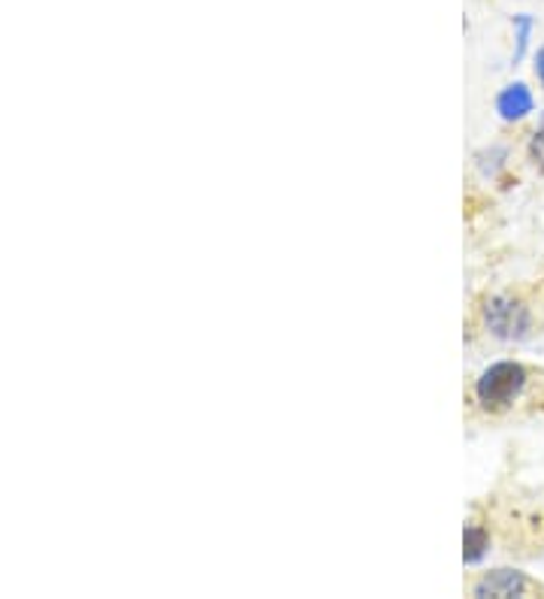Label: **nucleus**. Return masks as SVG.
I'll list each match as a JSON object with an SVG mask.
<instances>
[{"label": "nucleus", "mask_w": 544, "mask_h": 599, "mask_svg": "<svg viewBox=\"0 0 544 599\" xmlns=\"http://www.w3.org/2000/svg\"><path fill=\"white\" fill-rule=\"evenodd\" d=\"M523 388H526V369L517 361H500L478 376L475 399L481 403V409L502 412L521 397Z\"/></svg>", "instance_id": "obj_1"}, {"label": "nucleus", "mask_w": 544, "mask_h": 599, "mask_svg": "<svg viewBox=\"0 0 544 599\" xmlns=\"http://www.w3.org/2000/svg\"><path fill=\"white\" fill-rule=\"evenodd\" d=\"M484 324L502 343H521V339L530 336L533 315H530V309L523 306L521 300L496 294V297H490L484 303Z\"/></svg>", "instance_id": "obj_2"}, {"label": "nucleus", "mask_w": 544, "mask_h": 599, "mask_svg": "<svg viewBox=\"0 0 544 599\" xmlns=\"http://www.w3.org/2000/svg\"><path fill=\"white\" fill-rule=\"evenodd\" d=\"M530 590V578L517 569H493L478 578L472 593L475 597H523Z\"/></svg>", "instance_id": "obj_3"}, {"label": "nucleus", "mask_w": 544, "mask_h": 599, "mask_svg": "<svg viewBox=\"0 0 544 599\" xmlns=\"http://www.w3.org/2000/svg\"><path fill=\"white\" fill-rule=\"evenodd\" d=\"M535 110V98L526 82H509L505 89L496 94V112L505 122H521Z\"/></svg>", "instance_id": "obj_4"}, {"label": "nucleus", "mask_w": 544, "mask_h": 599, "mask_svg": "<svg viewBox=\"0 0 544 599\" xmlns=\"http://www.w3.org/2000/svg\"><path fill=\"white\" fill-rule=\"evenodd\" d=\"M490 551V536L484 527H478V524H469L466 530H463V560L466 566H478Z\"/></svg>", "instance_id": "obj_5"}, {"label": "nucleus", "mask_w": 544, "mask_h": 599, "mask_svg": "<svg viewBox=\"0 0 544 599\" xmlns=\"http://www.w3.org/2000/svg\"><path fill=\"white\" fill-rule=\"evenodd\" d=\"M511 28H514V64H521L523 55H526V49H530V37L535 31V19L530 12H517L514 19H511Z\"/></svg>", "instance_id": "obj_6"}, {"label": "nucleus", "mask_w": 544, "mask_h": 599, "mask_svg": "<svg viewBox=\"0 0 544 599\" xmlns=\"http://www.w3.org/2000/svg\"><path fill=\"white\" fill-rule=\"evenodd\" d=\"M533 155L544 158V115H542V122H538V128H535V133H533Z\"/></svg>", "instance_id": "obj_7"}, {"label": "nucleus", "mask_w": 544, "mask_h": 599, "mask_svg": "<svg viewBox=\"0 0 544 599\" xmlns=\"http://www.w3.org/2000/svg\"><path fill=\"white\" fill-rule=\"evenodd\" d=\"M535 77H538V82L544 85V45L538 49V55H535Z\"/></svg>", "instance_id": "obj_8"}]
</instances>
